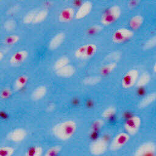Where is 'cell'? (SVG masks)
Masks as SVG:
<instances>
[{"label":"cell","mask_w":156,"mask_h":156,"mask_svg":"<svg viewBox=\"0 0 156 156\" xmlns=\"http://www.w3.org/2000/svg\"><path fill=\"white\" fill-rule=\"evenodd\" d=\"M3 57H4V54H3L2 52H1V51H0V62L2 60Z\"/></svg>","instance_id":"cell-34"},{"label":"cell","mask_w":156,"mask_h":156,"mask_svg":"<svg viewBox=\"0 0 156 156\" xmlns=\"http://www.w3.org/2000/svg\"><path fill=\"white\" fill-rule=\"evenodd\" d=\"M76 129L74 121L67 120L57 124L52 127V133L58 139L66 140L71 137Z\"/></svg>","instance_id":"cell-1"},{"label":"cell","mask_w":156,"mask_h":156,"mask_svg":"<svg viewBox=\"0 0 156 156\" xmlns=\"http://www.w3.org/2000/svg\"><path fill=\"white\" fill-rule=\"evenodd\" d=\"M156 44V37L153 36L151 38H149L144 44L143 48L144 49H149L154 47Z\"/></svg>","instance_id":"cell-27"},{"label":"cell","mask_w":156,"mask_h":156,"mask_svg":"<svg viewBox=\"0 0 156 156\" xmlns=\"http://www.w3.org/2000/svg\"><path fill=\"white\" fill-rule=\"evenodd\" d=\"M26 130L22 128H16L10 132L7 135L9 140L14 143H19L23 141L26 136Z\"/></svg>","instance_id":"cell-7"},{"label":"cell","mask_w":156,"mask_h":156,"mask_svg":"<svg viewBox=\"0 0 156 156\" xmlns=\"http://www.w3.org/2000/svg\"><path fill=\"white\" fill-rule=\"evenodd\" d=\"M98 46L94 43H86L78 47L74 51V56L79 59H88L96 53Z\"/></svg>","instance_id":"cell-3"},{"label":"cell","mask_w":156,"mask_h":156,"mask_svg":"<svg viewBox=\"0 0 156 156\" xmlns=\"http://www.w3.org/2000/svg\"><path fill=\"white\" fill-rule=\"evenodd\" d=\"M102 29V25L94 24L87 29V33L89 35H94L99 32Z\"/></svg>","instance_id":"cell-28"},{"label":"cell","mask_w":156,"mask_h":156,"mask_svg":"<svg viewBox=\"0 0 156 156\" xmlns=\"http://www.w3.org/2000/svg\"><path fill=\"white\" fill-rule=\"evenodd\" d=\"M47 93V88L44 85L37 87L32 93L31 97L34 100L37 101L42 99Z\"/></svg>","instance_id":"cell-14"},{"label":"cell","mask_w":156,"mask_h":156,"mask_svg":"<svg viewBox=\"0 0 156 156\" xmlns=\"http://www.w3.org/2000/svg\"><path fill=\"white\" fill-rule=\"evenodd\" d=\"M15 150L12 147L9 146H0V156H12Z\"/></svg>","instance_id":"cell-22"},{"label":"cell","mask_w":156,"mask_h":156,"mask_svg":"<svg viewBox=\"0 0 156 156\" xmlns=\"http://www.w3.org/2000/svg\"><path fill=\"white\" fill-rule=\"evenodd\" d=\"M101 80V77L99 76H88L83 79V82L87 85H94L99 83Z\"/></svg>","instance_id":"cell-21"},{"label":"cell","mask_w":156,"mask_h":156,"mask_svg":"<svg viewBox=\"0 0 156 156\" xmlns=\"http://www.w3.org/2000/svg\"><path fill=\"white\" fill-rule=\"evenodd\" d=\"M3 26L5 30L11 31L16 27V21L13 19H9L4 22Z\"/></svg>","instance_id":"cell-26"},{"label":"cell","mask_w":156,"mask_h":156,"mask_svg":"<svg viewBox=\"0 0 156 156\" xmlns=\"http://www.w3.org/2000/svg\"><path fill=\"white\" fill-rule=\"evenodd\" d=\"M20 40V37L18 35L13 34L10 35L5 37L4 40V43L6 45H13L17 43Z\"/></svg>","instance_id":"cell-20"},{"label":"cell","mask_w":156,"mask_h":156,"mask_svg":"<svg viewBox=\"0 0 156 156\" xmlns=\"http://www.w3.org/2000/svg\"><path fill=\"white\" fill-rule=\"evenodd\" d=\"M140 74L137 69L133 68L127 71L121 80V85L124 88H130L135 85Z\"/></svg>","instance_id":"cell-5"},{"label":"cell","mask_w":156,"mask_h":156,"mask_svg":"<svg viewBox=\"0 0 156 156\" xmlns=\"http://www.w3.org/2000/svg\"><path fill=\"white\" fill-rule=\"evenodd\" d=\"M28 52L26 50H20L12 54L10 57L9 62L13 65H17L24 62L28 57Z\"/></svg>","instance_id":"cell-8"},{"label":"cell","mask_w":156,"mask_h":156,"mask_svg":"<svg viewBox=\"0 0 156 156\" xmlns=\"http://www.w3.org/2000/svg\"><path fill=\"white\" fill-rule=\"evenodd\" d=\"M12 90L9 88H4L0 93V96L2 99L9 98L12 94Z\"/></svg>","instance_id":"cell-30"},{"label":"cell","mask_w":156,"mask_h":156,"mask_svg":"<svg viewBox=\"0 0 156 156\" xmlns=\"http://www.w3.org/2000/svg\"><path fill=\"white\" fill-rule=\"evenodd\" d=\"M134 35V32L130 29L121 27L116 29L112 35V41L115 43L119 44L131 39Z\"/></svg>","instance_id":"cell-4"},{"label":"cell","mask_w":156,"mask_h":156,"mask_svg":"<svg viewBox=\"0 0 156 156\" xmlns=\"http://www.w3.org/2000/svg\"><path fill=\"white\" fill-rule=\"evenodd\" d=\"M37 11L36 10H31L29 12H27L23 18V21L25 24H29V23H32L33 20L35 18V16L36 15Z\"/></svg>","instance_id":"cell-25"},{"label":"cell","mask_w":156,"mask_h":156,"mask_svg":"<svg viewBox=\"0 0 156 156\" xmlns=\"http://www.w3.org/2000/svg\"><path fill=\"white\" fill-rule=\"evenodd\" d=\"M153 72L155 73L156 72V65L155 63H154V67H153Z\"/></svg>","instance_id":"cell-35"},{"label":"cell","mask_w":156,"mask_h":156,"mask_svg":"<svg viewBox=\"0 0 156 156\" xmlns=\"http://www.w3.org/2000/svg\"><path fill=\"white\" fill-rule=\"evenodd\" d=\"M19 9H20V7L18 5H14L13 7H12V8L9 9L8 13H15L16 12H17L19 10Z\"/></svg>","instance_id":"cell-33"},{"label":"cell","mask_w":156,"mask_h":156,"mask_svg":"<svg viewBox=\"0 0 156 156\" xmlns=\"http://www.w3.org/2000/svg\"><path fill=\"white\" fill-rule=\"evenodd\" d=\"M29 78L28 76L25 74H22L18 76L14 82L13 87L16 90H21L27 83L28 82Z\"/></svg>","instance_id":"cell-15"},{"label":"cell","mask_w":156,"mask_h":156,"mask_svg":"<svg viewBox=\"0 0 156 156\" xmlns=\"http://www.w3.org/2000/svg\"><path fill=\"white\" fill-rule=\"evenodd\" d=\"M55 71L56 75L58 77H69L74 74L76 72V68L74 66L69 64Z\"/></svg>","instance_id":"cell-12"},{"label":"cell","mask_w":156,"mask_h":156,"mask_svg":"<svg viewBox=\"0 0 156 156\" xmlns=\"http://www.w3.org/2000/svg\"><path fill=\"white\" fill-rule=\"evenodd\" d=\"M151 80V75L148 73H143L141 75H139L137 81L135 83L138 87H144L149 83Z\"/></svg>","instance_id":"cell-17"},{"label":"cell","mask_w":156,"mask_h":156,"mask_svg":"<svg viewBox=\"0 0 156 156\" xmlns=\"http://www.w3.org/2000/svg\"><path fill=\"white\" fill-rule=\"evenodd\" d=\"M93 3L90 1H86L82 2L78 9L76 11L75 18L80 20L87 16L91 11Z\"/></svg>","instance_id":"cell-6"},{"label":"cell","mask_w":156,"mask_h":156,"mask_svg":"<svg viewBox=\"0 0 156 156\" xmlns=\"http://www.w3.org/2000/svg\"><path fill=\"white\" fill-rule=\"evenodd\" d=\"M66 38L65 34L64 32H59L55 34L49 41L48 44V48L50 50L57 49L65 41Z\"/></svg>","instance_id":"cell-11"},{"label":"cell","mask_w":156,"mask_h":156,"mask_svg":"<svg viewBox=\"0 0 156 156\" xmlns=\"http://www.w3.org/2000/svg\"><path fill=\"white\" fill-rule=\"evenodd\" d=\"M116 66H117V63L116 62H111L108 63H107L103 65L100 68V71H99L100 73L102 76H107L108 74H110L112 72L114 71Z\"/></svg>","instance_id":"cell-16"},{"label":"cell","mask_w":156,"mask_h":156,"mask_svg":"<svg viewBox=\"0 0 156 156\" xmlns=\"http://www.w3.org/2000/svg\"><path fill=\"white\" fill-rule=\"evenodd\" d=\"M48 11L46 9H41L37 12L32 24H37L43 21L48 16Z\"/></svg>","instance_id":"cell-19"},{"label":"cell","mask_w":156,"mask_h":156,"mask_svg":"<svg viewBox=\"0 0 156 156\" xmlns=\"http://www.w3.org/2000/svg\"><path fill=\"white\" fill-rule=\"evenodd\" d=\"M140 125V119L137 116H133L129 118L125 124L126 130L130 133H136Z\"/></svg>","instance_id":"cell-9"},{"label":"cell","mask_w":156,"mask_h":156,"mask_svg":"<svg viewBox=\"0 0 156 156\" xmlns=\"http://www.w3.org/2000/svg\"><path fill=\"white\" fill-rule=\"evenodd\" d=\"M144 22V17L140 14L133 16L129 21V26L131 30L138 29L143 24Z\"/></svg>","instance_id":"cell-13"},{"label":"cell","mask_w":156,"mask_h":156,"mask_svg":"<svg viewBox=\"0 0 156 156\" xmlns=\"http://www.w3.org/2000/svg\"><path fill=\"white\" fill-rule=\"evenodd\" d=\"M155 93H152L151 94H149V95L146 96L140 103V107H144L147 106V105L152 103L155 99Z\"/></svg>","instance_id":"cell-23"},{"label":"cell","mask_w":156,"mask_h":156,"mask_svg":"<svg viewBox=\"0 0 156 156\" xmlns=\"http://www.w3.org/2000/svg\"><path fill=\"white\" fill-rule=\"evenodd\" d=\"M115 112V109L113 107H110V108H108L107 109H106L104 113H103V116L105 117V118H108V117H110L112 116Z\"/></svg>","instance_id":"cell-31"},{"label":"cell","mask_w":156,"mask_h":156,"mask_svg":"<svg viewBox=\"0 0 156 156\" xmlns=\"http://www.w3.org/2000/svg\"><path fill=\"white\" fill-rule=\"evenodd\" d=\"M42 149L38 146H33L28 149L25 156H41Z\"/></svg>","instance_id":"cell-24"},{"label":"cell","mask_w":156,"mask_h":156,"mask_svg":"<svg viewBox=\"0 0 156 156\" xmlns=\"http://www.w3.org/2000/svg\"><path fill=\"white\" fill-rule=\"evenodd\" d=\"M121 15V9L116 4L107 8L101 16V23L103 26H109L118 20Z\"/></svg>","instance_id":"cell-2"},{"label":"cell","mask_w":156,"mask_h":156,"mask_svg":"<svg viewBox=\"0 0 156 156\" xmlns=\"http://www.w3.org/2000/svg\"><path fill=\"white\" fill-rule=\"evenodd\" d=\"M60 150V147L59 146H54L47 151L46 154V156H55L59 152Z\"/></svg>","instance_id":"cell-29"},{"label":"cell","mask_w":156,"mask_h":156,"mask_svg":"<svg viewBox=\"0 0 156 156\" xmlns=\"http://www.w3.org/2000/svg\"><path fill=\"white\" fill-rule=\"evenodd\" d=\"M70 62V60L69 58L66 57V56H62L60 58H58L55 62L53 66V69L56 71L57 69H59L64 66H65L66 65H68L69 64Z\"/></svg>","instance_id":"cell-18"},{"label":"cell","mask_w":156,"mask_h":156,"mask_svg":"<svg viewBox=\"0 0 156 156\" xmlns=\"http://www.w3.org/2000/svg\"><path fill=\"white\" fill-rule=\"evenodd\" d=\"M140 2V1H138V0L129 1L127 2V6L130 8H133V7H135L136 5H138Z\"/></svg>","instance_id":"cell-32"},{"label":"cell","mask_w":156,"mask_h":156,"mask_svg":"<svg viewBox=\"0 0 156 156\" xmlns=\"http://www.w3.org/2000/svg\"><path fill=\"white\" fill-rule=\"evenodd\" d=\"M76 10L74 8L68 7L64 8L60 12L58 19L60 22L62 23H68L73 20L75 16Z\"/></svg>","instance_id":"cell-10"}]
</instances>
